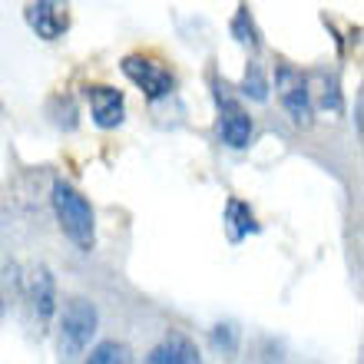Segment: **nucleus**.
Segmentation results:
<instances>
[{"instance_id": "1a4fd4ad", "label": "nucleus", "mask_w": 364, "mask_h": 364, "mask_svg": "<svg viewBox=\"0 0 364 364\" xmlns=\"http://www.w3.org/2000/svg\"><path fill=\"white\" fill-rule=\"evenodd\" d=\"M146 364H202V355L192 338L169 335L146 355Z\"/></svg>"}, {"instance_id": "ddd939ff", "label": "nucleus", "mask_w": 364, "mask_h": 364, "mask_svg": "<svg viewBox=\"0 0 364 364\" xmlns=\"http://www.w3.org/2000/svg\"><path fill=\"white\" fill-rule=\"evenodd\" d=\"M232 33H235V40L239 43H245V47L259 50V30H255V20H252L249 7H239L235 10V17H232Z\"/></svg>"}, {"instance_id": "9d476101", "label": "nucleus", "mask_w": 364, "mask_h": 364, "mask_svg": "<svg viewBox=\"0 0 364 364\" xmlns=\"http://www.w3.org/2000/svg\"><path fill=\"white\" fill-rule=\"evenodd\" d=\"M252 232H259V222H255L252 205L242 199H229L225 202V235H229V242L239 245V242L249 239Z\"/></svg>"}, {"instance_id": "0eeeda50", "label": "nucleus", "mask_w": 364, "mask_h": 364, "mask_svg": "<svg viewBox=\"0 0 364 364\" xmlns=\"http://www.w3.org/2000/svg\"><path fill=\"white\" fill-rule=\"evenodd\" d=\"M87 100H90V113H93V123L100 129H116V126L126 119V100L119 90L113 87H87Z\"/></svg>"}, {"instance_id": "6e6552de", "label": "nucleus", "mask_w": 364, "mask_h": 364, "mask_svg": "<svg viewBox=\"0 0 364 364\" xmlns=\"http://www.w3.org/2000/svg\"><path fill=\"white\" fill-rule=\"evenodd\" d=\"M30 305L40 325H50V318L57 315V278L47 265H37L30 275Z\"/></svg>"}, {"instance_id": "9b49d317", "label": "nucleus", "mask_w": 364, "mask_h": 364, "mask_svg": "<svg viewBox=\"0 0 364 364\" xmlns=\"http://www.w3.org/2000/svg\"><path fill=\"white\" fill-rule=\"evenodd\" d=\"M242 93L252 96L255 103H265V100H269V77H265V70H262L259 60H252L249 67H245V77H242Z\"/></svg>"}, {"instance_id": "f03ea898", "label": "nucleus", "mask_w": 364, "mask_h": 364, "mask_svg": "<svg viewBox=\"0 0 364 364\" xmlns=\"http://www.w3.org/2000/svg\"><path fill=\"white\" fill-rule=\"evenodd\" d=\"M96 328H100V315L96 305L87 298H70L60 315V331H57V355L63 364L80 361V355L90 348Z\"/></svg>"}, {"instance_id": "7ed1b4c3", "label": "nucleus", "mask_w": 364, "mask_h": 364, "mask_svg": "<svg viewBox=\"0 0 364 364\" xmlns=\"http://www.w3.org/2000/svg\"><path fill=\"white\" fill-rule=\"evenodd\" d=\"M275 87H278V100L288 109L291 123L295 126H311L315 123V103H311V90H308V80L298 73L295 67H282L275 70Z\"/></svg>"}, {"instance_id": "4468645a", "label": "nucleus", "mask_w": 364, "mask_h": 364, "mask_svg": "<svg viewBox=\"0 0 364 364\" xmlns=\"http://www.w3.org/2000/svg\"><path fill=\"white\" fill-rule=\"evenodd\" d=\"M239 325H232V321H222V325L212 328V348L219 351V355L232 358L239 351Z\"/></svg>"}, {"instance_id": "39448f33", "label": "nucleus", "mask_w": 364, "mask_h": 364, "mask_svg": "<svg viewBox=\"0 0 364 364\" xmlns=\"http://www.w3.org/2000/svg\"><path fill=\"white\" fill-rule=\"evenodd\" d=\"M219 100V136L222 143L232 146V149H245L252 143V133H255V123H252L249 109L239 103V100H232V96H222L215 93Z\"/></svg>"}, {"instance_id": "423d86ee", "label": "nucleus", "mask_w": 364, "mask_h": 364, "mask_svg": "<svg viewBox=\"0 0 364 364\" xmlns=\"http://www.w3.org/2000/svg\"><path fill=\"white\" fill-rule=\"evenodd\" d=\"M23 17H27L30 30H33L40 40H60L70 27L67 7H63V4H53V0L27 4V7H23Z\"/></svg>"}, {"instance_id": "2eb2a0df", "label": "nucleus", "mask_w": 364, "mask_h": 364, "mask_svg": "<svg viewBox=\"0 0 364 364\" xmlns=\"http://www.w3.org/2000/svg\"><path fill=\"white\" fill-rule=\"evenodd\" d=\"M0 318H4V301H0Z\"/></svg>"}, {"instance_id": "20e7f679", "label": "nucleus", "mask_w": 364, "mask_h": 364, "mask_svg": "<svg viewBox=\"0 0 364 364\" xmlns=\"http://www.w3.org/2000/svg\"><path fill=\"white\" fill-rule=\"evenodd\" d=\"M119 67H123V73L133 80L136 87L143 90L146 100H163V96H169L173 87H176L173 73H169L159 60L143 57V53H129V57H123Z\"/></svg>"}, {"instance_id": "dca6fc26", "label": "nucleus", "mask_w": 364, "mask_h": 364, "mask_svg": "<svg viewBox=\"0 0 364 364\" xmlns=\"http://www.w3.org/2000/svg\"><path fill=\"white\" fill-rule=\"evenodd\" d=\"M0 113H4V103H0Z\"/></svg>"}, {"instance_id": "f8f14e48", "label": "nucleus", "mask_w": 364, "mask_h": 364, "mask_svg": "<svg viewBox=\"0 0 364 364\" xmlns=\"http://www.w3.org/2000/svg\"><path fill=\"white\" fill-rule=\"evenodd\" d=\"M87 364H133L129 348L119 345V341H100V345L90 351Z\"/></svg>"}, {"instance_id": "f257e3e1", "label": "nucleus", "mask_w": 364, "mask_h": 364, "mask_svg": "<svg viewBox=\"0 0 364 364\" xmlns=\"http://www.w3.org/2000/svg\"><path fill=\"white\" fill-rule=\"evenodd\" d=\"M50 202H53V212H57V222L63 235H67L80 252H90L96 245V212L90 205V199L77 186H70L67 179L53 182V192H50Z\"/></svg>"}]
</instances>
